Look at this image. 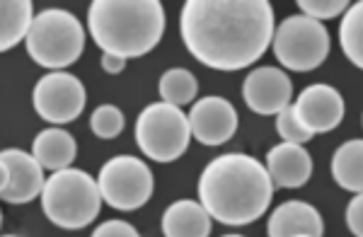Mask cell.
<instances>
[{
    "mask_svg": "<svg viewBox=\"0 0 363 237\" xmlns=\"http://www.w3.org/2000/svg\"><path fill=\"white\" fill-rule=\"evenodd\" d=\"M277 22L269 0H186L179 34L186 51L213 71H242L267 54Z\"/></svg>",
    "mask_w": 363,
    "mask_h": 237,
    "instance_id": "cell-1",
    "label": "cell"
},
{
    "mask_svg": "<svg viewBox=\"0 0 363 237\" xmlns=\"http://www.w3.org/2000/svg\"><path fill=\"white\" fill-rule=\"evenodd\" d=\"M196 189L199 201L213 221L240 228L264 216L277 187L262 160L225 153L203 167Z\"/></svg>",
    "mask_w": 363,
    "mask_h": 237,
    "instance_id": "cell-2",
    "label": "cell"
},
{
    "mask_svg": "<svg viewBox=\"0 0 363 237\" xmlns=\"http://www.w3.org/2000/svg\"><path fill=\"white\" fill-rule=\"evenodd\" d=\"M87 32L102 54L140 59L165 34V8L160 0H92Z\"/></svg>",
    "mask_w": 363,
    "mask_h": 237,
    "instance_id": "cell-3",
    "label": "cell"
},
{
    "mask_svg": "<svg viewBox=\"0 0 363 237\" xmlns=\"http://www.w3.org/2000/svg\"><path fill=\"white\" fill-rule=\"evenodd\" d=\"M44 216L63 230H83L99 216L102 192L85 170L51 172L42 192Z\"/></svg>",
    "mask_w": 363,
    "mask_h": 237,
    "instance_id": "cell-4",
    "label": "cell"
},
{
    "mask_svg": "<svg viewBox=\"0 0 363 237\" xmlns=\"http://www.w3.org/2000/svg\"><path fill=\"white\" fill-rule=\"evenodd\" d=\"M27 54L37 66L63 71L80 59L85 49V30L80 20L68 10H44L34 17L27 39Z\"/></svg>",
    "mask_w": 363,
    "mask_h": 237,
    "instance_id": "cell-5",
    "label": "cell"
},
{
    "mask_svg": "<svg viewBox=\"0 0 363 237\" xmlns=\"http://www.w3.org/2000/svg\"><path fill=\"white\" fill-rule=\"evenodd\" d=\"M189 117L167 102L148 104L136 119V143L145 158L174 163L186 153L191 141Z\"/></svg>",
    "mask_w": 363,
    "mask_h": 237,
    "instance_id": "cell-6",
    "label": "cell"
},
{
    "mask_svg": "<svg viewBox=\"0 0 363 237\" xmlns=\"http://www.w3.org/2000/svg\"><path fill=\"white\" fill-rule=\"evenodd\" d=\"M272 49L286 71L308 73L325 63L332 42L330 32L322 22L310 20L306 15H291L277 25Z\"/></svg>",
    "mask_w": 363,
    "mask_h": 237,
    "instance_id": "cell-7",
    "label": "cell"
},
{
    "mask_svg": "<svg viewBox=\"0 0 363 237\" xmlns=\"http://www.w3.org/2000/svg\"><path fill=\"white\" fill-rule=\"evenodd\" d=\"M102 201L116 211H136L153 196L155 177L145 160L133 155H116L107 160L97 175Z\"/></svg>",
    "mask_w": 363,
    "mask_h": 237,
    "instance_id": "cell-8",
    "label": "cell"
},
{
    "mask_svg": "<svg viewBox=\"0 0 363 237\" xmlns=\"http://www.w3.org/2000/svg\"><path fill=\"white\" fill-rule=\"evenodd\" d=\"M34 112L51 126L70 124L85 109V88L75 75L66 71H54L39 78L32 92Z\"/></svg>",
    "mask_w": 363,
    "mask_h": 237,
    "instance_id": "cell-9",
    "label": "cell"
},
{
    "mask_svg": "<svg viewBox=\"0 0 363 237\" xmlns=\"http://www.w3.org/2000/svg\"><path fill=\"white\" fill-rule=\"evenodd\" d=\"M0 167H3V179H0V196L5 204H29L32 199L42 196L44 192V167L32 153L20 148H5L0 153Z\"/></svg>",
    "mask_w": 363,
    "mask_h": 237,
    "instance_id": "cell-10",
    "label": "cell"
},
{
    "mask_svg": "<svg viewBox=\"0 0 363 237\" xmlns=\"http://www.w3.org/2000/svg\"><path fill=\"white\" fill-rule=\"evenodd\" d=\"M294 83L277 66H262L247 73L242 80V100L255 114L262 117H279L286 107H291Z\"/></svg>",
    "mask_w": 363,
    "mask_h": 237,
    "instance_id": "cell-11",
    "label": "cell"
},
{
    "mask_svg": "<svg viewBox=\"0 0 363 237\" xmlns=\"http://www.w3.org/2000/svg\"><path fill=\"white\" fill-rule=\"evenodd\" d=\"M294 112L310 134L318 136L335 131L344 121L347 107H344V97L337 88L327 83H315L298 95Z\"/></svg>",
    "mask_w": 363,
    "mask_h": 237,
    "instance_id": "cell-12",
    "label": "cell"
},
{
    "mask_svg": "<svg viewBox=\"0 0 363 237\" xmlns=\"http://www.w3.org/2000/svg\"><path fill=\"white\" fill-rule=\"evenodd\" d=\"M189 126L201 146H223L238 131V112L223 97L208 95L191 104Z\"/></svg>",
    "mask_w": 363,
    "mask_h": 237,
    "instance_id": "cell-13",
    "label": "cell"
},
{
    "mask_svg": "<svg viewBox=\"0 0 363 237\" xmlns=\"http://www.w3.org/2000/svg\"><path fill=\"white\" fill-rule=\"evenodd\" d=\"M267 170L272 175L274 187L298 189L306 187L313 177V158L306 146L298 143H279L267 153Z\"/></svg>",
    "mask_w": 363,
    "mask_h": 237,
    "instance_id": "cell-14",
    "label": "cell"
},
{
    "mask_svg": "<svg viewBox=\"0 0 363 237\" xmlns=\"http://www.w3.org/2000/svg\"><path fill=\"white\" fill-rule=\"evenodd\" d=\"M294 235H325V221L320 211L306 201H286L269 216L267 237H294Z\"/></svg>",
    "mask_w": 363,
    "mask_h": 237,
    "instance_id": "cell-15",
    "label": "cell"
},
{
    "mask_svg": "<svg viewBox=\"0 0 363 237\" xmlns=\"http://www.w3.org/2000/svg\"><path fill=\"white\" fill-rule=\"evenodd\" d=\"M213 218L201 206V201L179 199L162 213V235L165 237H208Z\"/></svg>",
    "mask_w": 363,
    "mask_h": 237,
    "instance_id": "cell-16",
    "label": "cell"
},
{
    "mask_svg": "<svg viewBox=\"0 0 363 237\" xmlns=\"http://www.w3.org/2000/svg\"><path fill=\"white\" fill-rule=\"evenodd\" d=\"M32 155L39 160V165L44 170L61 172L73 165L75 155H78V143H75V138L66 129L51 126V129L39 131L37 138H34Z\"/></svg>",
    "mask_w": 363,
    "mask_h": 237,
    "instance_id": "cell-17",
    "label": "cell"
},
{
    "mask_svg": "<svg viewBox=\"0 0 363 237\" xmlns=\"http://www.w3.org/2000/svg\"><path fill=\"white\" fill-rule=\"evenodd\" d=\"M332 177L344 192L363 194V138H351L335 150Z\"/></svg>",
    "mask_w": 363,
    "mask_h": 237,
    "instance_id": "cell-18",
    "label": "cell"
},
{
    "mask_svg": "<svg viewBox=\"0 0 363 237\" xmlns=\"http://www.w3.org/2000/svg\"><path fill=\"white\" fill-rule=\"evenodd\" d=\"M34 22V8L29 0H3L0 3V49L10 51L25 42Z\"/></svg>",
    "mask_w": 363,
    "mask_h": 237,
    "instance_id": "cell-19",
    "label": "cell"
},
{
    "mask_svg": "<svg viewBox=\"0 0 363 237\" xmlns=\"http://www.w3.org/2000/svg\"><path fill=\"white\" fill-rule=\"evenodd\" d=\"M339 46L349 63L363 71V0L351 3L339 25Z\"/></svg>",
    "mask_w": 363,
    "mask_h": 237,
    "instance_id": "cell-20",
    "label": "cell"
},
{
    "mask_svg": "<svg viewBox=\"0 0 363 237\" xmlns=\"http://www.w3.org/2000/svg\"><path fill=\"white\" fill-rule=\"evenodd\" d=\"M157 92H160L162 102L174 104V107H184V104L196 100L199 83L196 75L186 68H169L160 75V83H157Z\"/></svg>",
    "mask_w": 363,
    "mask_h": 237,
    "instance_id": "cell-21",
    "label": "cell"
},
{
    "mask_svg": "<svg viewBox=\"0 0 363 237\" xmlns=\"http://www.w3.org/2000/svg\"><path fill=\"white\" fill-rule=\"evenodd\" d=\"M124 112L114 104H99L90 117V131L102 141H112L124 131Z\"/></svg>",
    "mask_w": 363,
    "mask_h": 237,
    "instance_id": "cell-22",
    "label": "cell"
},
{
    "mask_svg": "<svg viewBox=\"0 0 363 237\" xmlns=\"http://www.w3.org/2000/svg\"><path fill=\"white\" fill-rule=\"evenodd\" d=\"M298 8H301V15L310 17V20H335V17L344 15L351 8L349 0H298Z\"/></svg>",
    "mask_w": 363,
    "mask_h": 237,
    "instance_id": "cell-23",
    "label": "cell"
},
{
    "mask_svg": "<svg viewBox=\"0 0 363 237\" xmlns=\"http://www.w3.org/2000/svg\"><path fill=\"white\" fill-rule=\"evenodd\" d=\"M277 131H279V136L284 143H298V146H306L308 141H313L315 138L306 126L298 121L296 112H294V104L286 107L284 112L277 117Z\"/></svg>",
    "mask_w": 363,
    "mask_h": 237,
    "instance_id": "cell-24",
    "label": "cell"
},
{
    "mask_svg": "<svg viewBox=\"0 0 363 237\" xmlns=\"http://www.w3.org/2000/svg\"><path fill=\"white\" fill-rule=\"evenodd\" d=\"M92 237H140L138 230L126 221H104L92 230Z\"/></svg>",
    "mask_w": 363,
    "mask_h": 237,
    "instance_id": "cell-25",
    "label": "cell"
},
{
    "mask_svg": "<svg viewBox=\"0 0 363 237\" xmlns=\"http://www.w3.org/2000/svg\"><path fill=\"white\" fill-rule=\"evenodd\" d=\"M347 228L354 237H363V194H356L347 206Z\"/></svg>",
    "mask_w": 363,
    "mask_h": 237,
    "instance_id": "cell-26",
    "label": "cell"
},
{
    "mask_svg": "<svg viewBox=\"0 0 363 237\" xmlns=\"http://www.w3.org/2000/svg\"><path fill=\"white\" fill-rule=\"evenodd\" d=\"M102 68H104V73H109V75H119L126 68V59L112 56V54H102Z\"/></svg>",
    "mask_w": 363,
    "mask_h": 237,
    "instance_id": "cell-27",
    "label": "cell"
},
{
    "mask_svg": "<svg viewBox=\"0 0 363 237\" xmlns=\"http://www.w3.org/2000/svg\"><path fill=\"white\" fill-rule=\"evenodd\" d=\"M223 237H242V235H223Z\"/></svg>",
    "mask_w": 363,
    "mask_h": 237,
    "instance_id": "cell-28",
    "label": "cell"
},
{
    "mask_svg": "<svg viewBox=\"0 0 363 237\" xmlns=\"http://www.w3.org/2000/svg\"><path fill=\"white\" fill-rule=\"evenodd\" d=\"M3 237H20V235H3Z\"/></svg>",
    "mask_w": 363,
    "mask_h": 237,
    "instance_id": "cell-29",
    "label": "cell"
},
{
    "mask_svg": "<svg viewBox=\"0 0 363 237\" xmlns=\"http://www.w3.org/2000/svg\"><path fill=\"white\" fill-rule=\"evenodd\" d=\"M294 237H310V235H294Z\"/></svg>",
    "mask_w": 363,
    "mask_h": 237,
    "instance_id": "cell-30",
    "label": "cell"
},
{
    "mask_svg": "<svg viewBox=\"0 0 363 237\" xmlns=\"http://www.w3.org/2000/svg\"><path fill=\"white\" fill-rule=\"evenodd\" d=\"M361 124H363V119H361Z\"/></svg>",
    "mask_w": 363,
    "mask_h": 237,
    "instance_id": "cell-31",
    "label": "cell"
}]
</instances>
